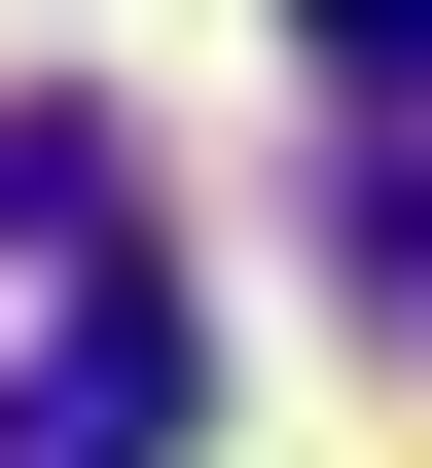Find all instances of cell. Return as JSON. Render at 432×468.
I'll return each mask as SVG.
<instances>
[{
	"label": "cell",
	"instance_id": "cell-3",
	"mask_svg": "<svg viewBox=\"0 0 432 468\" xmlns=\"http://www.w3.org/2000/svg\"><path fill=\"white\" fill-rule=\"evenodd\" d=\"M289 37H324V72H361V109H432V0H289Z\"/></svg>",
	"mask_w": 432,
	"mask_h": 468
},
{
	"label": "cell",
	"instance_id": "cell-1",
	"mask_svg": "<svg viewBox=\"0 0 432 468\" xmlns=\"http://www.w3.org/2000/svg\"><path fill=\"white\" fill-rule=\"evenodd\" d=\"M181 432H216V324L181 289H72L37 360H0V468H181Z\"/></svg>",
	"mask_w": 432,
	"mask_h": 468
},
{
	"label": "cell",
	"instance_id": "cell-2",
	"mask_svg": "<svg viewBox=\"0 0 432 468\" xmlns=\"http://www.w3.org/2000/svg\"><path fill=\"white\" fill-rule=\"evenodd\" d=\"M0 252H72V289H144V144H109V109H0Z\"/></svg>",
	"mask_w": 432,
	"mask_h": 468
},
{
	"label": "cell",
	"instance_id": "cell-4",
	"mask_svg": "<svg viewBox=\"0 0 432 468\" xmlns=\"http://www.w3.org/2000/svg\"><path fill=\"white\" fill-rule=\"evenodd\" d=\"M361 289H396V324H432V180H361Z\"/></svg>",
	"mask_w": 432,
	"mask_h": 468
}]
</instances>
